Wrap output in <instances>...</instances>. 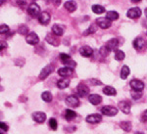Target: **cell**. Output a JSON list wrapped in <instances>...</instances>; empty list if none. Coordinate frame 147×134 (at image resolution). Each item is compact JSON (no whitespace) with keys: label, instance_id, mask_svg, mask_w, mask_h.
Instances as JSON below:
<instances>
[{"label":"cell","instance_id":"obj_1","mask_svg":"<svg viewBox=\"0 0 147 134\" xmlns=\"http://www.w3.org/2000/svg\"><path fill=\"white\" fill-rule=\"evenodd\" d=\"M101 113L105 116L109 117H114L118 114V110L117 108L113 107V106H104L101 109Z\"/></svg>","mask_w":147,"mask_h":134},{"label":"cell","instance_id":"obj_2","mask_svg":"<svg viewBox=\"0 0 147 134\" xmlns=\"http://www.w3.org/2000/svg\"><path fill=\"white\" fill-rule=\"evenodd\" d=\"M54 68L52 65H47L46 67H44L42 70L40 72L39 74V79H41V80H43V79H45L47 76H49V74H52V72H53Z\"/></svg>","mask_w":147,"mask_h":134},{"label":"cell","instance_id":"obj_3","mask_svg":"<svg viewBox=\"0 0 147 134\" xmlns=\"http://www.w3.org/2000/svg\"><path fill=\"white\" fill-rule=\"evenodd\" d=\"M32 119L37 123H43L46 119V115L45 113L43 112H34V114L32 115Z\"/></svg>","mask_w":147,"mask_h":134},{"label":"cell","instance_id":"obj_4","mask_svg":"<svg viewBox=\"0 0 147 134\" xmlns=\"http://www.w3.org/2000/svg\"><path fill=\"white\" fill-rule=\"evenodd\" d=\"M102 121V117L99 114H91L85 117V121L88 123H99Z\"/></svg>","mask_w":147,"mask_h":134},{"label":"cell","instance_id":"obj_5","mask_svg":"<svg viewBox=\"0 0 147 134\" xmlns=\"http://www.w3.org/2000/svg\"><path fill=\"white\" fill-rule=\"evenodd\" d=\"M77 93L79 97L84 98L85 96H87L89 94V88L86 85H84V84L80 83L77 87Z\"/></svg>","mask_w":147,"mask_h":134},{"label":"cell","instance_id":"obj_6","mask_svg":"<svg viewBox=\"0 0 147 134\" xmlns=\"http://www.w3.org/2000/svg\"><path fill=\"white\" fill-rule=\"evenodd\" d=\"M66 104L72 108H77L80 106V101L79 98L75 95H71L69 97L66 98Z\"/></svg>","mask_w":147,"mask_h":134},{"label":"cell","instance_id":"obj_7","mask_svg":"<svg viewBox=\"0 0 147 134\" xmlns=\"http://www.w3.org/2000/svg\"><path fill=\"white\" fill-rule=\"evenodd\" d=\"M127 16L129 19H137L141 16V10L138 7H134V8H130L127 13Z\"/></svg>","mask_w":147,"mask_h":134},{"label":"cell","instance_id":"obj_8","mask_svg":"<svg viewBox=\"0 0 147 134\" xmlns=\"http://www.w3.org/2000/svg\"><path fill=\"white\" fill-rule=\"evenodd\" d=\"M28 13L32 17H37L40 14V7L35 3L30 4L28 8Z\"/></svg>","mask_w":147,"mask_h":134},{"label":"cell","instance_id":"obj_9","mask_svg":"<svg viewBox=\"0 0 147 134\" xmlns=\"http://www.w3.org/2000/svg\"><path fill=\"white\" fill-rule=\"evenodd\" d=\"M96 23L99 27H101V29H109V27H111V25H112L107 18H98L96 20Z\"/></svg>","mask_w":147,"mask_h":134},{"label":"cell","instance_id":"obj_10","mask_svg":"<svg viewBox=\"0 0 147 134\" xmlns=\"http://www.w3.org/2000/svg\"><path fill=\"white\" fill-rule=\"evenodd\" d=\"M26 41L30 45H35L39 42V37L34 32H30V34H28L27 37H26Z\"/></svg>","mask_w":147,"mask_h":134},{"label":"cell","instance_id":"obj_11","mask_svg":"<svg viewBox=\"0 0 147 134\" xmlns=\"http://www.w3.org/2000/svg\"><path fill=\"white\" fill-rule=\"evenodd\" d=\"M130 87L134 91H141L144 88V83L138 79H132L130 81Z\"/></svg>","mask_w":147,"mask_h":134},{"label":"cell","instance_id":"obj_12","mask_svg":"<svg viewBox=\"0 0 147 134\" xmlns=\"http://www.w3.org/2000/svg\"><path fill=\"white\" fill-rule=\"evenodd\" d=\"M50 14L48 12H41L38 15V20L40 23H42L44 25H48L49 22H50Z\"/></svg>","mask_w":147,"mask_h":134},{"label":"cell","instance_id":"obj_13","mask_svg":"<svg viewBox=\"0 0 147 134\" xmlns=\"http://www.w3.org/2000/svg\"><path fill=\"white\" fill-rule=\"evenodd\" d=\"M118 45H119V41H118V39L117 38H112V39H110L107 43H106L105 48L107 49L109 52H111V51H113V50H116Z\"/></svg>","mask_w":147,"mask_h":134},{"label":"cell","instance_id":"obj_14","mask_svg":"<svg viewBox=\"0 0 147 134\" xmlns=\"http://www.w3.org/2000/svg\"><path fill=\"white\" fill-rule=\"evenodd\" d=\"M73 72H74L73 69L68 67H64L58 70V74L62 77H70L73 74Z\"/></svg>","mask_w":147,"mask_h":134},{"label":"cell","instance_id":"obj_15","mask_svg":"<svg viewBox=\"0 0 147 134\" xmlns=\"http://www.w3.org/2000/svg\"><path fill=\"white\" fill-rule=\"evenodd\" d=\"M80 53L82 57L88 58V57H90L92 54H93V50H92V48L89 46H82V48L80 49Z\"/></svg>","mask_w":147,"mask_h":134},{"label":"cell","instance_id":"obj_16","mask_svg":"<svg viewBox=\"0 0 147 134\" xmlns=\"http://www.w3.org/2000/svg\"><path fill=\"white\" fill-rule=\"evenodd\" d=\"M52 31L53 34L57 35V36H61V35L64 34L65 32V27L62 25H54L52 27Z\"/></svg>","mask_w":147,"mask_h":134},{"label":"cell","instance_id":"obj_17","mask_svg":"<svg viewBox=\"0 0 147 134\" xmlns=\"http://www.w3.org/2000/svg\"><path fill=\"white\" fill-rule=\"evenodd\" d=\"M88 100L92 105L97 106L102 102V97L100 95H98V94H90L88 96Z\"/></svg>","mask_w":147,"mask_h":134},{"label":"cell","instance_id":"obj_18","mask_svg":"<svg viewBox=\"0 0 147 134\" xmlns=\"http://www.w3.org/2000/svg\"><path fill=\"white\" fill-rule=\"evenodd\" d=\"M119 108H120V110H122V112L125 115H127L130 113V104L127 102V101H122V102H120Z\"/></svg>","mask_w":147,"mask_h":134},{"label":"cell","instance_id":"obj_19","mask_svg":"<svg viewBox=\"0 0 147 134\" xmlns=\"http://www.w3.org/2000/svg\"><path fill=\"white\" fill-rule=\"evenodd\" d=\"M64 7H65L69 12H75L76 9H77V4H76L75 1L70 0V1H67L64 4Z\"/></svg>","mask_w":147,"mask_h":134},{"label":"cell","instance_id":"obj_20","mask_svg":"<svg viewBox=\"0 0 147 134\" xmlns=\"http://www.w3.org/2000/svg\"><path fill=\"white\" fill-rule=\"evenodd\" d=\"M70 85V79L69 78H61L57 82V86L60 89H65Z\"/></svg>","mask_w":147,"mask_h":134},{"label":"cell","instance_id":"obj_21","mask_svg":"<svg viewBox=\"0 0 147 134\" xmlns=\"http://www.w3.org/2000/svg\"><path fill=\"white\" fill-rule=\"evenodd\" d=\"M134 46L136 50H141L144 46V40L141 38V37H137V38L134 39Z\"/></svg>","mask_w":147,"mask_h":134},{"label":"cell","instance_id":"obj_22","mask_svg":"<svg viewBox=\"0 0 147 134\" xmlns=\"http://www.w3.org/2000/svg\"><path fill=\"white\" fill-rule=\"evenodd\" d=\"M103 93L108 96H115L116 94H117V91H116V89L112 87V86H105V87L103 88Z\"/></svg>","mask_w":147,"mask_h":134},{"label":"cell","instance_id":"obj_23","mask_svg":"<svg viewBox=\"0 0 147 134\" xmlns=\"http://www.w3.org/2000/svg\"><path fill=\"white\" fill-rule=\"evenodd\" d=\"M45 39H46V41L48 42V43L51 44V45H54V46H58L59 45V40H58V39H56L52 34H47Z\"/></svg>","mask_w":147,"mask_h":134},{"label":"cell","instance_id":"obj_24","mask_svg":"<svg viewBox=\"0 0 147 134\" xmlns=\"http://www.w3.org/2000/svg\"><path fill=\"white\" fill-rule=\"evenodd\" d=\"M106 18H107L110 22H113V21H116L119 19V14H118L116 11H109L107 13Z\"/></svg>","mask_w":147,"mask_h":134},{"label":"cell","instance_id":"obj_25","mask_svg":"<svg viewBox=\"0 0 147 134\" xmlns=\"http://www.w3.org/2000/svg\"><path fill=\"white\" fill-rule=\"evenodd\" d=\"M77 117V113H76L75 111H73V110H66V113H65V117L67 121H72V119H74L75 117Z\"/></svg>","mask_w":147,"mask_h":134},{"label":"cell","instance_id":"obj_26","mask_svg":"<svg viewBox=\"0 0 147 134\" xmlns=\"http://www.w3.org/2000/svg\"><path fill=\"white\" fill-rule=\"evenodd\" d=\"M129 72H130L129 68L127 67V66H124V67L122 68V70H121V74H120L121 78H122V79H125L127 76H129Z\"/></svg>","mask_w":147,"mask_h":134},{"label":"cell","instance_id":"obj_27","mask_svg":"<svg viewBox=\"0 0 147 134\" xmlns=\"http://www.w3.org/2000/svg\"><path fill=\"white\" fill-rule=\"evenodd\" d=\"M120 126L123 130L125 131V132H129V131L131 130V127H132L131 123H130L129 121H122V123H120Z\"/></svg>","mask_w":147,"mask_h":134},{"label":"cell","instance_id":"obj_28","mask_svg":"<svg viewBox=\"0 0 147 134\" xmlns=\"http://www.w3.org/2000/svg\"><path fill=\"white\" fill-rule=\"evenodd\" d=\"M91 9H92V11H93V13H95V14H102L105 12V8L101 5H98V4L93 5L91 7Z\"/></svg>","mask_w":147,"mask_h":134},{"label":"cell","instance_id":"obj_29","mask_svg":"<svg viewBox=\"0 0 147 134\" xmlns=\"http://www.w3.org/2000/svg\"><path fill=\"white\" fill-rule=\"evenodd\" d=\"M41 98H42V100L45 101V102H51L52 94L49 92V91H44V92L41 94Z\"/></svg>","mask_w":147,"mask_h":134},{"label":"cell","instance_id":"obj_30","mask_svg":"<svg viewBox=\"0 0 147 134\" xmlns=\"http://www.w3.org/2000/svg\"><path fill=\"white\" fill-rule=\"evenodd\" d=\"M97 30V27H96V25H91L90 27H88V29H85L84 31V35H85V36H86V35H89V34H94V32H95Z\"/></svg>","mask_w":147,"mask_h":134},{"label":"cell","instance_id":"obj_31","mask_svg":"<svg viewBox=\"0 0 147 134\" xmlns=\"http://www.w3.org/2000/svg\"><path fill=\"white\" fill-rule=\"evenodd\" d=\"M125 55L122 50H116L115 51V59L117 61H123L125 59Z\"/></svg>","mask_w":147,"mask_h":134},{"label":"cell","instance_id":"obj_32","mask_svg":"<svg viewBox=\"0 0 147 134\" xmlns=\"http://www.w3.org/2000/svg\"><path fill=\"white\" fill-rule=\"evenodd\" d=\"M63 63H64V65H65V67L71 68V69H75L76 66H77V63H76L74 60H72V58L69 59L67 61H64Z\"/></svg>","mask_w":147,"mask_h":134},{"label":"cell","instance_id":"obj_33","mask_svg":"<svg viewBox=\"0 0 147 134\" xmlns=\"http://www.w3.org/2000/svg\"><path fill=\"white\" fill-rule=\"evenodd\" d=\"M48 124H49V126H50V128L53 129V130H56L57 127H58V123H57V121H56L55 119H53V117L49 119Z\"/></svg>","mask_w":147,"mask_h":134},{"label":"cell","instance_id":"obj_34","mask_svg":"<svg viewBox=\"0 0 147 134\" xmlns=\"http://www.w3.org/2000/svg\"><path fill=\"white\" fill-rule=\"evenodd\" d=\"M141 96H142L141 91H134V90L131 91V97H132V99L137 100V99H139V98H141Z\"/></svg>","mask_w":147,"mask_h":134},{"label":"cell","instance_id":"obj_35","mask_svg":"<svg viewBox=\"0 0 147 134\" xmlns=\"http://www.w3.org/2000/svg\"><path fill=\"white\" fill-rule=\"evenodd\" d=\"M9 32V27L6 25H0V34H4Z\"/></svg>","mask_w":147,"mask_h":134},{"label":"cell","instance_id":"obj_36","mask_svg":"<svg viewBox=\"0 0 147 134\" xmlns=\"http://www.w3.org/2000/svg\"><path fill=\"white\" fill-rule=\"evenodd\" d=\"M18 32L20 34H27L28 32V29L27 27H26V25H22V27H19Z\"/></svg>","mask_w":147,"mask_h":134},{"label":"cell","instance_id":"obj_37","mask_svg":"<svg viewBox=\"0 0 147 134\" xmlns=\"http://www.w3.org/2000/svg\"><path fill=\"white\" fill-rule=\"evenodd\" d=\"M60 59L62 60V62H64V61H67V60H69V59H71V56L68 55V54H66V53H61L60 54Z\"/></svg>","mask_w":147,"mask_h":134},{"label":"cell","instance_id":"obj_38","mask_svg":"<svg viewBox=\"0 0 147 134\" xmlns=\"http://www.w3.org/2000/svg\"><path fill=\"white\" fill-rule=\"evenodd\" d=\"M100 54H101V55H103L104 57H106V56H107L108 54H109V51L105 48V46H103V47H102V48L100 49Z\"/></svg>","mask_w":147,"mask_h":134},{"label":"cell","instance_id":"obj_39","mask_svg":"<svg viewBox=\"0 0 147 134\" xmlns=\"http://www.w3.org/2000/svg\"><path fill=\"white\" fill-rule=\"evenodd\" d=\"M0 129H2L3 131H8V125L5 123H2V121H0Z\"/></svg>","mask_w":147,"mask_h":134},{"label":"cell","instance_id":"obj_40","mask_svg":"<svg viewBox=\"0 0 147 134\" xmlns=\"http://www.w3.org/2000/svg\"><path fill=\"white\" fill-rule=\"evenodd\" d=\"M7 47V42L3 41V40H0V51L4 50Z\"/></svg>","mask_w":147,"mask_h":134},{"label":"cell","instance_id":"obj_41","mask_svg":"<svg viewBox=\"0 0 147 134\" xmlns=\"http://www.w3.org/2000/svg\"><path fill=\"white\" fill-rule=\"evenodd\" d=\"M146 114H147L146 111H144L143 114H142V117H141V121H142V123H146Z\"/></svg>","mask_w":147,"mask_h":134},{"label":"cell","instance_id":"obj_42","mask_svg":"<svg viewBox=\"0 0 147 134\" xmlns=\"http://www.w3.org/2000/svg\"><path fill=\"white\" fill-rule=\"evenodd\" d=\"M52 2H53V4L55 6H59L61 3V0H52Z\"/></svg>","mask_w":147,"mask_h":134},{"label":"cell","instance_id":"obj_43","mask_svg":"<svg viewBox=\"0 0 147 134\" xmlns=\"http://www.w3.org/2000/svg\"><path fill=\"white\" fill-rule=\"evenodd\" d=\"M18 3H19V5H20V6L26 5V1H25V0H18Z\"/></svg>","mask_w":147,"mask_h":134},{"label":"cell","instance_id":"obj_44","mask_svg":"<svg viewBox=\"0 0 147 134\" xmlns=\"http://www.w3.org/2000/svg\"><path fill=\"white\" fill-rule=\"evenodd\" d=\"M5 1H6V0H0V5H2V4H3Z\"/></svg>","mask_w":147,"mask_h":134},{"label":"cell","instance_id":"obj_45","mask_svg":"<svg viewBox=\"0 0 147 134\" xmlns=\"http://www.w3.org/2000/svg\"><path fill=\"white\" fill-rule=\"evenodd\" d=\"M132 2H136V3H137V2H140L141 0H131Z\"/></svg>","mask_w":147,"mask_h":134},{"label":"cell","instance_id":"obj_46","mask_svg":"<svg viewBox=\"0 0 147 134\" xmlns=\"http://www.w3.org/2000/svg\"><path fill=\"white\" fill-rule=\"evenodd\" d=\"M134 134H143V133H142V132H136Z\"/></svg>","mask_w":147,"mask_h":134},{"label":"cell","instance_id":"obj_47","mask_svg":"<svg viewBox=\"0 0 147 134\" xmlns=\"http://www.w3.org/2000/svg\"><path fill=\"white\" fill-rule=\"evenodd\" d=\"M0 81H1V78H0Z\"/></svg>","mask_w":147,"mask_h":134},{"label":"cell","instance_id":"obj_48","mask_svg":"<svg viewBox=\"0 0 147 134\" xmlns=\"http://www.w3.org/2000/svg\"><path fill=\"white\" fill-rule=\"evenodd\" d=\"M0 134H2V133H1V132H0Z\"/></svg>","mask_w":147,"mask_h":134}]
</instances>
